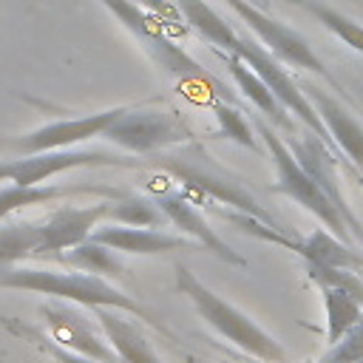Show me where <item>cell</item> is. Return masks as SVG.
I'll return each mask as SVG.
<instances>
[{
	"label": "cell",
	"mask_w": 363,
	"mask_h": 363,
	"mask_svg": "<svg viewBox=\"0 0 363 363\" xmlns=\"http://www.w3.org/2000/svg\"><path fill=\"white\" fill-rule=\"evenodd\" d=\"M150 164H153V170H162L173 182H179V193L184 199H190L193 204L218 201V204H227L235 213L252 216V218L264 221L267 227L284 233V227L255 201V196L247 190V184L233 170H227L224 164H218L204 150V145L187 142V145H179V147L153 153L150 156Z\"/></svg>",
	"instance_id": "cell-1"
},
{
	"label": "cell",
	"mask_w": 363,
	"mask_h": 363,
	"mask_svg": "<svg viewBox=\"0 0 363 363\" xmlns=\"http://www.w3.org/2000/svg\"><path fill=\"white\" fill-rule=\"evenodd\" d=\"M130 34L133 40L142 45V51L147 54L150 62H156L167 77H173L179 85H187L193 88L190 96L196 94L199 102H216V99H224V102H233L238 105V96L235 91H230L224 82H218L216 77H210L182 45H176L170 37H167V23L150 11L147 6L136 3V0H99Z\"/></svg>",
	"instance_id": "cell-2"
},
{
	"label": "cell",
	"mask_w": 363,
	"mask_h": 363,
	"mask_svg": "<svg viewBox=\"0 0 363 363\" xmlns=\"http://www.w3.org/2000/svg\"><path fill=\"white\" fill-rule=\"evenodd\" d=\"M0 289H23V292H37V295H48L57 301H71L88 309H119L136 318H145L150 326H156L159 332H167L153 315L150 309H145L136 298L125 295L122 289L111 286L105 278L91 275V272H68V269H51V267H9L0 272Z\"/></svg>",
	"instance_id": "cell-3"
},
{
	"label": "cell",
	"mask_w": 363,
	"mask_h": 363,
	"mask_svg": "<svg viewBox=\"0 0 363 363\" xmlns=\"http://www.w3.org/2000/svg\"><path fill=\"white\" fill-rule=\"evenodd\" d=\"M176 292H182L196 312L233 346L244 349L247 354L264 360V363H286V352L284 346L267 332L261 329L252 318H247L238 306H233L230 301H224L218 292H213L201 278H196L184 264H176Z\"/></svg>",
	"instance_id": "cell-4"
},
{
	"label": "cell",
	"mask_w": 363,
	"mask_h": 363,
	"mask_svg": "<svg viewBox=\"0 0 363 363\" xmlns=\"http://www.w3.org/2000/svg\"><path fill=\"white\" fill-rule=\"evenodd\" d=\"M250 122H252L255 133L261 136V142H264V147H267V153H269V159H272V164H275L278 182L272 184V190H275V193H284L286 199H292L295 204H301V207H303L306 213H312L329 233H335L340 241L352 244V241H354V233H352L349 221H346L343 213L335 207V201L326 196V190L303 170V164L295 159V153L289 150V145L284 142V136H278V130H275L261 113H255Z\"/></svg>",
	"instance_id": "cell-5"
},
{
	"label": "cell",
	"mask_w": 363,
	"mask_h": 363,
	"mask_svg": "<svg viewBox=\"0 0 363 363\" xmlns=\"http://www.w3.org/2000/svg\"><path fill=\"white\" fill-rule=\"evenodd\" d=\"M102 139L122 153L153 156L187 142H196L193 125L179 111L164 108H122V113L102 130Z\"/></svg>",
	"instance_id": "cell-6"
},
{
	"label": "cell",
	"mask_w": 363,
	"mask_h": 363,
	"mask_svg": "<svg viewBox=\"0 0 363 363\" xmlns=\"http://www.w3.org/2000/svg\"><path fill=\"white\" fill-rule=\"evenodd\" d=\"M238 17L241 23L252 31V37L281 62L292 65V68H303V71H312L318 77H323L335 91H340V82L332 77V71L323 65V60L315 54V48L309 45V40L295 31L292 26L281 23V20H272L264 9H258L252 0H224Z\"/></svg>",
	"instance_id": "cell-7"
},
{
	"label": "cell",
	"mask_w": 363,
	"mask_h": 363,
	"mask_svg": "<svg viewBox=\"0 0 363 363\" xmlns=\"http://www.w3.org/2000/svg\"><path fill=\"white\" fill-rule=\"evenodd\" d=\"M139 159H130V153H111V150H48V153H31L17 159L0 162V182L11 184H43L45 179L71 170V167H139Z\"/></svg>",
	"instance_id": "cell-8"
},
{
	"label": "cell",
	"mask_w": 363,
	"mask_h": 363,
	"mask_svg": "<svg viewBox=\"0 0 363 363\" xmlns=\"http://www.w3.org/2000/svg\"><path fill=\"white\" fill-rule=\"evenodd\" d=\"M238 57L267 82V88L278 96V102L298 119V122H303L315 136H320L329 147H335V142H332V136H329V130H326V125L320 122V116H318V111L312 108V102H309V96L303 94V88L289 77V71L284 68V62L281 60H275L255 37H250V34H241V45H238ZM337 150V147H335ZM340 153V150H337Z\"/></svg>",
	"instance_id": "cell-9"
},
{
	"label": "cell",
	"mask_w": 363,
	"mask_h": 363,
	"mask_svg": "<svg viewBox=\"0 0 363 363\" xmlns=\"http://www.w3.org/2000/svg\"><path fill=\"white\" fill-rule=\"evenodd\" d=\"M40 318L45 323V335L54 337L60 346L77 354H85L91 360H99V363H122L113 346L108 343L105 332H99L91 323V318L79 309V303L57 301V298L45 301L40 306Z\"/></svg>",
	"instance_id": "cell-10"
},
{
	"label": "cell",
	"mask_w": 363,
	"mask_h": 363,
	"mask_svg": "<svg viewBox=\"0 0 363 363\" xmlns=\"http://www.w3.org/2000/svg\"><path fill=\"white\" fill-rule=\"evenodd\" d=\"M125 105L119 108H108L99 113H85V116H74V119H57L48 122L43 128H34L23 136H11V139H0V147L14 153V156H31V153H48V150H68L79 142L96 139L102 136V130L122 113Z\"/></svg>",
	"instance_id": "cell-11"
},
{
	"label": "cell",
	"mask_w": 363,
	"mask_h": 363,
	"mask_svg": "<svg viewBox=\"0 0 363 363\" xmlns=\"http://www.w3.org/2000/svg\"><path fill=\"white\" fill-rule=\"evenodd\" d=\"M159 179H162V184H150V196H153L156 204L164 210L167 221L176 224L187 238L199 241L207 252L218 255L221 261H227V264H233V267H247V258L238 255V252L216 233V227L207 224V218L199 213V204H193L190 199H184V196L170 184L173 179H170L167 173L159 170Z\"/></svg>",
	"instance_id": "cell-12"
},
{
	"label": "cell",
	"mask_w": 363,
	"mask_h": 363,
	"mask_svg": "<svg viewBox=\"0 0 363 363\" xmlns=\"http://www.w3.org/2000/svg\"><path fill=\"white\" fill-rule=\"evenodd\" d=\"M284 142L289 145V150L295 153V159L303 164V170L326 190V196L335 201V207L343 213V218L349 221V227H352V233H354V241H360L363 244V224L357 221V216L346 207V199H343V193H340V184H337V150L335 147H329L320 136H315L309 128L306 130H295V133H286L284 136Z\"/></svg>",
	"instance_id": "cell-13"
},
{
	"label": "cell",
	"mask_w": 363,
	"mask_h": 363,
	"mask_svg": "<svg viewBox=\"0 0 363 363\" xmlns=\"http://www.w3.org/2000/svg\"><path fill=\"white\" fill-rule=\"evenodd\" d=\"M111 199L82 207H60L45 221H40V255H60L82 241L108 218Z\"/></svg>",
	"instance_id": "cell-14"
},
{
	"label": "cell",
	"mask_w": 363,
	"mask_h": 363,
	"mask_svg": "<svg viewBox=\"0 0 363 363\" xmlns=\"http://www.w3.org/2000/svg\"><path fill=\"white\" fill-rule=\"evenodd\" d=\"M301 88H303V94L309 96L312 108L318 111L320 122L326 125V130H329L335 147H337L343 156H349V162H352V164L357 167V173L363 176V125H360V119H357L337 96H332L329 91H323L320 85H315V82L306 79V82H301Z\"/></svg>",
	"instance_id": "cell-15"
},
{
	"label": "cell",
	"mask_w": 363,
	"mask_h": 363,
	"mask_svg": "<svg viewBox=\"0 0 363 363\" xmlns=\"http://www.w3.org/2000/svg\"><path fill=\"white\" fill-rule=\"evenodd\" d=\"M91 238L122 255H164V252L204 250L199 241L187 235H170L156 227H128V224H105V221L91 233Z\"/></svg>",
	"instance_id": "cell-16"
},
{
	"label": "cell",
	"mask_w": 363,
	"mask_h": 363,
	"mask_svg": "<svg viewBox=\"0 0 363 363\" xmlns=\"http://www.w3.org/2000/svg\"><path fill=\"white\" fill-rule=\"evenodd\" d=\"M221 54V60H224V65H227V71H230V77H233V82L238 85V91L255 105V111L258 113H264V119L272 125V128H278V130H286V133H295L298 128H295V122L289 119V113H286V108L278 102V96L267 88V82L238 57V54H224V51H218Z\"/></svg>",
	"instance_id": "cell-17"
},
{
	"label": "cell",
	"mask_w": 363,
	"mask_h": 363,
	"mask_svg": "<svg viewBox=\"0 0 363 363\" xmlns=\"http://www.w3.org/2000/svg\"><path fill=\"white\" fill-rule=\"evenodd\" d=\"M79 193H99L105 199H119V187H102V184H3L0 187V218L34 207V204H48L65 196H79Z\"/></svg>",
	"instance_id": "cell-18"
},
{
	"label": "cell",
	"mask_w": 363,
	"mask_h": 363,
	"mask_svg": "<svg viewBox=\"0 0 363 363\" xmlns=\"http://www.w3.org/2000/svg\"><path fill=\"white\" fill-rule=\"evenodd\" d=\"M94 318L99 320L108 343L113 346V352L119 354L122 363H162V357L156 354V349L150 346V340L145 337V332L125 318L128 312H116V309H91Z\"/></svg>",
	"instance_id": "cell-19"
},
{
	"label": "cell",
	"mask_w": 363,
	"mask_h": 363,
	"mask_svg": "<svg viewBox=\"0 0 363 363\" xmlns=\"http://www.w3.org/2000/svg\"><path fill=\"white\" fill-rule=\"evenodd\" d=\"M281 247L298 252L303 261L309 264H323V267H340V269H363V255L357 250H352L346 241H340L335 233H329L326 227H315L306 238L292 241L286 238Z\"/></svg>",
	"instance_id": "cell-20"
},
{
	"label": "cell",
	"mask_w": 363,
	"mask_h": 363,
	"mask_svg": "<svg viewBox=\"0 0 363 363\" xmlns=\"http://www.w3.org/2000/svg\"><path fill=\"white\" fill-rule=\"evenodd\" d=\"M176 9L182 14L184 26L193 28L201 40H207L210 45H216L224 54H238L241 34L221 14H216V9L207 6V0H176Z\"/></svg>",
	"instance_id": "cell-21"
},
{
	"label": "cell",
	"mask_w": 363,
	"mask_h": 363,
	"mask_svg": "<svg viewBox=\"0 0 363 363\" xmlns=\"http://www.w3.org/2000/svg\"><path fill=\"white\" fill-rule=\"evenodd\" d=\"M323 312H326V340L335 346L360 318H363V289L340 286V284H320L318 286Z\"/></svg>",
	"instance_id": "cell-22"
},
{
	"label": "cell",
	"mask_w": 363,
	"mask_h": 363,
	"mask_svg": "<svg viewBox=\"0 0 363 363\" xmlns=\"http://www.w3.org/2000/svg\"><path fill=\"white\" fill-rule=\"evenodd\" d=\"M119 255L122 252H116V250H111V247L88 238V241H82V244L60 252L57 258L62 264H71L79 272H91V275H99V278H119V275L128 272L125 269V261Z\"/></svg>",
	"instance_id": "cell-23"
},
{
	"label": "cell",
	"mask_w": 363,
	"mask_h": 363,
	"mask_svg": "<svg viewBox=\"0 0 363 363\" xmlns=\"http://www.w3.org/2000/svg\"><path fill=\"white\" fill-rule=\"evenodd\" d=\"M105 221L128 224V227H156V230L170 224L164 210L147 193H122L119 199H111Z\"/></svg>",
	"instance_id": "cell-24"
},
{
	"label": "cell",
	"mask_w": 363,
	"mask_h": 363,
	"mask_svg": "<svg viewBox=\"0 0 363 363\" xmlns=\"http://www.w3.org/2000/svg\"><path fill=\"white\" fill-rule=\"evenodd\" d=\"M40 255V221H14L0 227V272Z\"/></svg>",
	"instance_id": "cell-25"
},
{
	"label": "cell",
	"mask_w": 363,
	"mask_h": 363,
	"mask_svg": "<svg viewBox=\"0 0 363 363\" xmlns=\"http://www.w3.org/2000/svg\"><path fill=\"white\" fill-rule=\"evenodd\" d=\"M292 3L301 6L315 23H320L323 28H329L343 45H349V48H354V51L363 54V26L357 20H352L349 14L337 11L335 6H329L323 0H292Z\"/></svg>",
	"instance_id": "cell-26"
},
{
	"label": "cell",
	"mask_w": 363,
	"mask_h": 363,
	"mask_svg": "<svg viewBox=\"0 0 363 363\" xmlns=\"http://www.w3.org/2000/svg\"><path fill=\"white\" fill-rule=\"evenodd\" d=\"M210 108H213L216 122H218V128H216V139L238 142V145H244L247 150L261 153V145L255 142V136H258V133H255L252 122L247 119V113H244L238 105L224 102V99H216V102H210Z\"/></svg>",
	"instance_id": "cell-27"
},
{
	"label": "cell",
	"mask_w": 363,
	"mask_h": 363,
	"mask_svg": "<svg viewBox=\"0 0 363 363\" xmlns=\"http://www.w3.org/2000/svg\"><path fill=\"white\" fill-rule=\"evenodd\" d=\"M0 326L9 329V332H14L17 337L34 343V346H37L43 354H48L54 363H99V360H91V357H85V354H77V352L60 346L54 337H48L45 332H40V329H34V326L17 320V318H6V315H0Z\"/></svg>",
	"instance_id": "cell-28"
},
{
	"label": "cell",
	"mask_w": 363,
	"mask_h": 363,
	"mask_svg": "<svg viewBox=\"0 0 363 363\" xmlns=\"http://www.w3.org/2000/svg\"><path fill=\"white\" fill-rule=\"evenodd\" d=\"M363 357V318L320 357V363H357Z\"/></svg>",
	"instance_id": "cell-29"
},
{
	"label": "cell",
	"mask_w": 363,
	"mask_h": 363,
	"mask_svg": "<svg viewBox=\"0 0 363 363\" xmlns=\"http://www.w3.org/2000/svg\"><path fill=\"white\" fill-rule=\"evenodd\" d=\"M136 3L147 6V9H150V11H156L159 17H162V14H167V17H179V20H182L179 9H170V3H164V0H136ZM162 20H164V17H162ZM164 23H167V20H164ZM167 26H170V23H167Z\"/></svg>",
	"instance_id": "cell-30"
},
{
	"label": "cell",
	"mask_w": 363,
	"mask_h": 363,
	"mask_svg": "<svg viewBox=\"0 0 363 363\" xmlns=\"http://www.w3.org/2000/svg\"><path fill=\"white\" fill-rule=\"evenodd\" d=\"M196 363H207V360H196Z\"/></svg>",
	"instance_id": "cell-31"
},
{
	"label": "cell",
	"mask_w": 363,
	"mask_h": 363,
	"mask_svg": "<svg viewBox=\"0 0 363 363\" xmlns=\"http://www.w3.org/2000/svg\"><path fill=\"white\" fill-rule=\"evenodd\" d=\"M357 363H363V357H360V360H357Z\"/></svg>",
	"instance_id": "cell-32"
},
{
	"label": "cell",
	"mask_w": 363,
	"mask_h": 363,
	"mask_svg": "<svg viewBox=\"0 0 363 363\" xmlns=\"http://www.w3.org/2000/svg\"><path fill=\"white\" fill-rule=\"evenodd\" d=\"M164 3H170V0H164Z\"/></svg>",
	"instance_id": "cell-33"
},
{
	"label": "cell",
	"mask_w": 363,
	"mask_h": 363,
	"mask_svg": "<svg viewBox=\"0 0 363 363\" xmlns=\"http://www.w3.org/2000/svg\"><path fill=\"white\" fill-rule=\"evenodd\" d=\"M0 363H3V357H0Z\"/></svg>",
	"instance_id": "cell-34"
},
{
	"label": "cell",
	"mask_w": 363,
	"mask_h": 363,
	"mask_svg": "<svg viewBox=\"0 0 363 363\" xmlns=\"http://www.w3.org/2000/svg\"><path fill=\"white\" fill-rule=\"evenodd\" d=\"M360 182H363V176H360Z\"/></svg>",
	"instance_id": "cell-35"
}]
</instances>
